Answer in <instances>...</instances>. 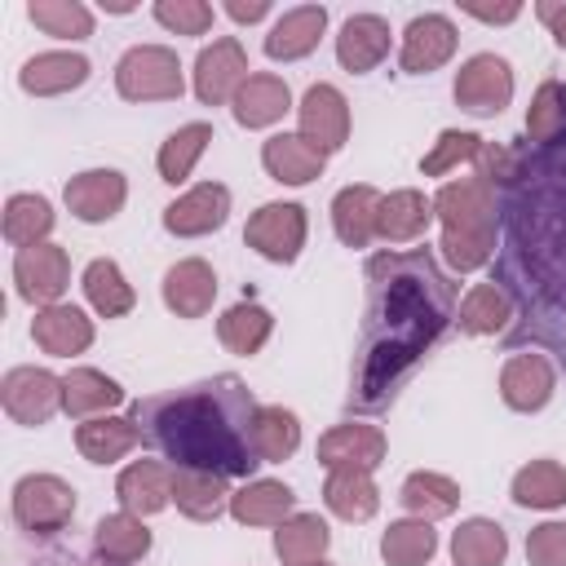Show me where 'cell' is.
<instances>
[{"instance_id": "6da1fadb", "label": "cell", "mask_w": 566, "mask_h": 566, "mask_svg": "<svg viewBox=\"0 0 566 566\" xmlns=\"http://www.w3.org/2000/svg\"><path fill=\"white\" fill-rule=\"evenodd\" d=\"M451 283L429 248L376 252L367 261V318L358 340L354 402L380 407L451 318Z\"/></svg>"}, {"instance_id": "7a4b0ae2", "label": "cell", "mask_w": 566, "mask_h": 566, "mask_svg": "<svg viewBox=\"0 0 566 566\" xmlns=\"http://www.w3.org/2000/svg\"><path fill=\"white\" fill-rule=\"evenodd\" d=\"M256 402L239 376H212L172 394L142 398L133 424L150 447H159L177 469H208L221 478H243L261 464L252 424Z\"/></svg>"}, {"instance_id": "3957f363", "label": "cell", "mask_w": 566, "mask_h": 566, "mask_svg": "<svg viewBox=\"0 0 566 566\" xmlns=\"http://www.w3.org/2000/svg\"><path fill=\"white\" fill-rule=\"evenodd\" d=\"M504 190L513 252L526 261V279H535L548 301L566 305V142L535 155L513 150Z\"/></svg>"}, {"instance_id": "277c9868", "label": "cell", "mask_w": 566, "mask_h": 566, "mask_svg": "<svg viewBox=\"0 0 566 566\" xmlns=\"http://www.w3.org/2000/svg\"><path fill=\"white\" fill-rule=\"evenodd\" d=\"M433 212L442 217L447 261L455 270H478L495 248V186L482 172L447 181L433 199Z\"/></svg>"}, {"instance_id": "5b68a950", "label": "cell", "mask_w": 566, "mask_h": 566, "mask_svg": "<svg viewBox=\"0 0 566 566\" xmlns=\"http://www.w3.org/2000/svg\"><path fill=\"white\" fill-rule=\"evenodd\" d=\"M115 84H119V97L128 102H168V97H181V62L164 44H142L119 57Z\"/></svg>"}, {"instance_id": "8992f818", "label": "cell", "mask_w": 566, "mask_h": 566, "mask_svg": "<svg viewBox=\"0 0 566 566\" xmlns=\"http://www.w3.org/2000/svg\"><path fill=\"white\" fill-rule=\"evenodd\" d=\"M71 513H75V491L53 473H31L13 486V517L22 531L53 535L71 522Z\"/></svg>"}, {"instance_id": "52a82bcc", "label": "cell", "mask_w": 566, "mask_h": 566, "mask_svg": "<svg viewBox=\"0 0 566 566\" xmlns=\"http://www.w3.org/2000/svg\"><path fill=\"white\" fill-rule=\"evenodd\" d=\"M513 97V71L504 57L495 53H478L460 66L455 75V102L469 111V115H495L504 111Z\"/></svg>"}, {"instance_id": "ba28073f", "label": "cell", "mask_w": 566, "mask_h": 566, "mask_svg": "<svg viewBox=\"0 0 566 566\" xmlns=\"http://www.w3.org/2000/svg\"><path fill=\"white\" fill-rule=\"evenodd\" d=\"M0 398L18 424H44L62 407V380L44 367H13L0 385Z\"/></svg>"}, {"instance_id": "9c48e42d", "label": "cell", "mask_w": 566, "mask_h": 566, "mask_svg": "<svg viewBox=\"0 0 566 566\" xmlns=\"http://www.w3.org/2000/svg\"><path fill=\"white\" fill-rule=\"evenodd\" d=\"M243 84H248V53H243L239 40L226 35V40H217L212 49L199 53V62H195V93H199V102L221 106V102L234 97Z\"/></svg>"}, {"instance_id": "30bf717a", "label": "cell", "mask_w": 566, "mask_h": 566, "mask_svg": "<svg viewBox=\"0 0 566 566\" xmlns=\"http://www.w3.org/2000/svg\"><path fill=\"white\" fill-rule=\"evenodd\" d=\"M248 243L270 256V261H292L305 243V212L296 203H265L252 221H248Z\"/></svg>"}, {"instance_id": "8fae6325", "label": "cell", "mask_w": 566, "mask_h": 566, "mask_svg": "<svg viewBox=\"0 0 566 566\" xmlns=\"http://www.w3.org/2000/svg\"><path fill=\"white\" fill-rule=\"evenodd\" d=\"M66 274H71V261L57 243H35V248H22L18 261H13V279H18V292L27 301H40V305H57L62 287H66Z\"/></svg>"}, {"instance_id": "7c38bea8", "label": "cell", "mask_w": 566, "mask_h": 566, "mask_svg": "<svg viewBox=\"0 0 566 566\" xmlns=\"http://www.w3.org/2000/svg\"><path fill=\"white\" fill-rule=\"evenodd\" d=\"M318 460L327 469H376L385 460V433L376 424H336L318 442Z\"/></svg>"}, {"instance_id": "4fadbf2b", "label": "cell", "mask_w": 566, "mask_h": 566, "mask_svg": "<svg viewBox=\"0 0 566 566\" xmlns=\"http://www.w3.org/2000/svg\"><path fill=\"white\" fill-rule=\"evenodd\" d=\"M124 177L115 168H93V172H80L66 181V208L80 217V221H106L124 208Z\"/></svg>"}, {"instance_id": "5bb4252c", "label": "cell", "mask_w": 566, "mask_h": 566, "mask_svg": "<svg viewBox=\"0 0 566 566\" xmlns=\"http://www.w3.org/2000/svg\"><path fill=\"white\" fill-rule=\"evenodd\" d=\"M301 137L323 150H336L349 137V106L332 84H314L301 102Z\"/></svg>"}, {"instance_id": "9a60e30c", "label": "cell", "mask_w": 566, "mask_h": 566, "mask_svg": "<svg viewBox=\"0 0 566 566\" xmlns=\"http://www.w3.org/2000/svg\"><path fill=\"white\" fill-rule=\"evenodd\" d=\"M212 296H217V274L208 261L190 256V261H177L168 274H164V301L168 310H177L181 318H203L212 310Z\"/></svg>"}, {"instance_id": "2e32d148", "label": "cell", "mask_w": 566, "mask_h": 566, "mask_svg": "<svg viewBox=\"0 0 566 566\" xmlns=\"http://www.w3.org/2000/svg\"><path fill=\"white\" fill-rule=\"evenodd\" d=\"M451 53H455V27L442 13L416 18L402 35V71H411V75H424V71L442 66Z\"/></svg>"}, {"instance_id": "e0dca14e", "label": "cell", "mask_w": 566, "mask_h": 566, "mask_svg": "<svg viewBox=\"0 0 566 566\" xmlns=\"http://www.w3.org/2000/svg\"><path fill=\"white\" fill-rule=\"evenodd\" d=\"M226 212H230V190L208 181V186H195L190 195H181L164 212V226L172 234H208V230H217L226 221Z\"/></svg>"}, {"instance_id": "ac0fdd59", "label": "cell", "mask_w": 566, "mask_h": 566, "mask_svg": "<svg viewBox=\"0 0 566 566\" xmlns=\"http://www.w3.org/2000/svg\"><path fill=\"white\" fill-rule=\"evenodd\" d=\"M500 394H504V402H509L513 411H535V407H544L548 394H553V367H548V358H539V354H517V358H509L504 371H500Z\"/></svg>"}, {"instance_id": "d6986e66", "label": "cell", "mask_w": 566, "mask_h": 566, "mask_svg": "<svg viewBox=\"0 0 566 566\" xmlns=\"http://www.w3.org/2000/svg\"><path fill=\"white\" fill-rule=\"evenodd\" d=\"M389 53V22L376 13H354L336 35V57L345 71H371Z\"/></svg>"}, {"instance_id": "ffe728a7", "label": "cell", "mask_w": 566, "mask_h": 566, "mask_svg": "<svg viewBox=\"0 0 566 566\" xmlns=\"http://www.w3.org/2000/svg\"><path fill=\"white\" fill-rule=\"evenodd\" d=\"M261 159H265L270 177L287 181V186H301V181H310V177H318V172H323L327 150H323V146H314V142H310V137H301V133H279V137H270V142H265Z\"/></svg>"}, {"instance_id": "44dd1931", "label": "cell", "mask_w": 566, "mask_h": 566, "mask_svg": "<svg viewBox=\"0 0 566 566\" xmlns=\"http://www.w3.org/2000/svg\"><path fill=\"white\" fill-rule=\"evenodd\" d=\"M376 221H380V195L371 186H345L332 199V226H336L340 243L367 248L376 239Z\"/></svg>"}, {"instance_id": "7402d4cb", "label": "cell", "mask_w": 566, "mask_h": 566, "mask_svg": "<svg viewBox=\"0 0 566 566\" xmlns=\"http://www.w3.org/2000/svg\"><path fill=\"white\" fill-rule=\"evenodd\" d=\"M31 336H35V345L44 349V354H80V349H88V340H93V323L75 310V305H44L40 314H35V323H31Z\"/></svg>"}, {"instance_id": "603a6c76", "label": "cell", "mask_w": 566, "mask_h": 566, "mask_svg": "<svg viewBox=\"0 0 566 566\" xmlns=\"http://www.w3.org/2000/svg\"><path fill=\"white\" fill-rule=\"evenodd\" d=\"M172 473L159 460H137L119 473V504L124 513H159L172 500Z\"/></svg>"}, {"instance_id": "cb8c5ba5", "label": "cell", "mask_w": 566, "mask_h": 566, "mask_svg": "<svg viewBox=\"0 0 566 566\" xmlns=\"http://www.w3.org/2000/svg\"><path fill=\"white\" fill-rule=\"evenodd\" d=\"M323 27H327V9H323V4L287 9V13L274 22V31L265 35V53H270V57H283V62L305 57V53L318 44Z\"/></svg>"}, {"instance_id": "d4e9b609", "label": "cell", "mask_w": 566, "mask_h": 566, "mask_svg": "<svg viewBox=\"0 0 566 566\" xmlns=\"http://www.w3.org/2000/svg\"><path fill=\"white\" fill-rule=\"evenodd\" d=\"M172 500L186 517L195 522H212L226 504H230V491H226V478L221 473H208V469H177L172 473Z\"/></svg>"}, {"instance_id": "484cf974", "label": "cell", "mask_w": 566, "mask_h": 566, "mask_svg": "<svg viewBox=\"0 0 566 566\" xmlns=\"http://www.w3.org/2000/svg\"><path fill=\"white\" fill-rule=\"evenodd\" d=\"M137 442H142V429L133 420H119V416H102V420H88L75 429V447L93 464H111V460L128 455Z\"/></svg>"}, {"instance_id": "4316f807", "label": "cell", "mask_w": 566, "mask_h": 566, "mask_svg": "<svg viewBox=\"0 0 566 566\" xmlns=\"http://www.w3.org/2000/svg\"><path fill=\"white\" fill-rule=\"evenodd\" d=\"M292 504H296V495L283 482H248L243 491L230 495V513L248 526H283Z\"/></svg>"}, {"instance_id": "83f0119b", "label": "cell", "mask_w": 566, "mask_h": 566, "mask_svg": "<svg viewBox=\"0 0 566 566\" xmlns=\"http://www.w3.org/2000/svg\"><path fill=\"white\" fill-rule=\"evenodd\" d=\"M84 80H88V62L80 53H40V57H31L22 66V88L27 93H40V97L80 88Z\"/></svg>"}, {"instance_id": "f1b7e54d", "label": "cell", "mask_w": 566, "mask_h": 566, "mask_svg": "<svg viewBox=\"0 0 566 566\" xmlns=\"http://www.w3.org/2000/svg\"><path fill=\"white\" fill-rule=\"evenodd\" d=\"M429 217H433V203L420 190H394L389 199H380L376 234L389 239V243H407V239H420L424 234Z\"/></svg>"}, {"instance_id": "f546056e", "label": "cell", "mask_w": 566, "mask_h": 566, "mask_svg": "<svg viewBox=\"0 0 566 566\" xmlns=\"http://www.w3.org/2000/svg\"><path fill=\"white\" fill-rule=\"evenodd\" d=\"M323 495H327V509L336 517H345V522H367L376 513V504H380L376 482H371L367 469H332Z\"/></svg>"}, {"instance_id": "4dcf8cb0", "label": "cell", "mask_w": 566, "mask_h": 566, "mask_svg": "<svg viewBox=\"0 0 566 566\" xmlns=\"http://www.w3.org/2000/svg\"><path fill=\"white\" fill-rule=\"evenodd\" d=\"M287 84L274 75H248V84L234 93V119L243 128H265L287 111Z\"/></svg>"}, {"instance_id": "1f68e13d", "label": "cell", "mask_w": 566, "mask_h": 566, "mask_svg": "<svg viewBox=\"0 0 566 566\" xmlns=\"http://www.w3.org/2000/svg\"><path fill=\"white\" fill-rule=\"evenodd\" d=\"M150 548V531L142 526L137 513H111L97 522V553L111 566H133L137 557H146Z\"/></svg>"}, {"instance_id": "d6a6232c", "label": "cell", "mask_w": 566, "mask_h": 566, "mask_svg": "<svg viewBox=\"0 0 566 566\" xmlns=\"http://www.w3.org/2000/svg\"><path fill=\"white\" fill-rule=\"evenodd\" d=\"M274 548H279L283 566H314L327 553V522L318 513H296L279 526Z\"/></svg>"}, {"instance_id": "836d02e7", "label": "cell", "mask_w": 566, "mask_h": 566, "mask_svg": "<svg viewBox=\"0 0 566 566\" xmlns=\"http://www.w3.org/2000/svg\"><path fill=\"white\" fill-rule=\"evenodd\" d=\"M124 402V389L93 371V367H75L66 380H62V407L66 416H93V411H106V407H119Z\"/></svg>"}, {"instance_id": "e575fe53", "label": "cell", "mask_w": 566, "mask_h": 566, "mask_svg": "<svg viewBox=\"0 0 566 566\" xmlns=\"http://www.w3.org/2000/svg\"><path fill=\"white\" fill-rule=\"evenodd\" d=\"M270 327H274V318H270V310H265V305H256V301L226 310V318L217 323L221 345H226L230 354H243V358H248V354H256V349L265 345Z\"/></svg>"}, {"instance_id": "d590c367", "label": "cell", "mask_w": 566, "mask_h": 566, "mask_svg": "<svg viewBox=\"0 0 566 566\" xmlns=\"http://www.w3.org/2000/svg\"><path fill=\"white\" fill-rule=\"evenodd\" d=\"M451 553H455V566H500L504 553H509V539H504V531L495 522L473 517V522H464L455 531Z\"/></svg>"}, {"instance_id": "8d00e7d4", "label": "cell", "mask_w": 566, "mask_h": 566, "mask_svg": "<svg viewBox=\"0 0 566 566\" xmlns=\"http://www.w3.org/2000/svg\"><path fill=\"white\" fill-rule=\"evenodd\" d=\"M49 230H53L49 199H40V195H13V199L4 203V239H9V243L35 248V243H44Z\"/></svg>"}, {"instance_id": "74e56055", "label": "cell", "mask_w": 566, "mask_h": 566, "mask_svg": "<svg viewBox=\"0 0 566 566\" xmlns=\"http://www.w3.org/2000/svg\"><path fill=\"white\" fill-rule=\"evenodd\" d=\"M513 500L526 509H553L566 500V469L553 460H531L517 478H513Z\"/></svg>"}, {"instance_id": "f35d334b", "label": "cell", "mask_w": 566, "mask_h": 566, "mask_svg": "<svg viewBox=\"0 0 566 566\" xmlns=\"http://www.w3.org/2000/svg\"><path fill=\"white\" fill-rule=\"evenodd\" d=\"M513 318V301H509V292L491 279V283H478L469 296H464V305H460V327L464 332H500L504 323Z\"/></svg>"}, {"instance_id": "ab89813d", "label": "cell", "mask_w": 566, "mask_h": 566, "mask_svg": "<svg viewBox=\"0 0 566 566\" xmlns=\"http://www.w3.org/2000/svg\"><path fill=\"white\" fill-rule=\"evenodd\" d=\"M84 292H88V301H93V310L102 318H119V314L133 310V287L124 283L115 261H93L84 270Z\"/></svg>"}, {"instance_id": "60d3db41", "label": "cell", "mask_w": 566, "mask_h": 566, "mask_svg": "<svg viewBox=\"0 0 566 566\" xmlns=\"http://www.w3.org/2000/svg\"><path fill=\"white\" fill-rule=\"evenodd\" d=\"M433 548H438V535L424 517L420 522H398L380 539V553H385L389 566H424L433 557Z\"/></svg>"}, {"instance_id": "b9f144b4", "label": "cell", "mask_w": 566, "mask_h": 566, "mask_svg": "<svg viewBox=\"0 0 566 566\" xmlns=\"http://www.w3.org/2000/svg\"><path fill=\"white\" fill-rule=\"evenodd\" d=\"M526 137L539 142V146L566 142V84H557V80L539 84V93L531 102V115H526Z\"/></svg>"}, {"instance_id": "7bdbcfd3", "label": "cell", "mask_w": 566, "mask_h": 566, "mask_svg": "<svg viewBox=\"0 0 566 566\" xmlns=\"http://www.w3.org/2000/svg\"><path fill=\"white\" fill-rule=\"evenodd\" d=\"M252 442H256L261 460H287L296 451V442H301V424L283 407H261L256 424H252Z\"/></svg>"}, {"instance_id": "ee69618b", "label": "cell", "mask_w": 566, "mask_h": 566, "mask_svg": "<svg viewBox=\"0 0 566 566\" xmlns=\"http://www.w3.org/2000/svg\"><path fill=\"white\" fill-rule=\"evenodd\" d=\"M402 504L429 522V517H442V513H451L460 504V486L451 478H442V473H411L402 482Z\"/></svg>"}, {"instance_id": "f6af8a7d", "label": "cell", "mask_w": 566, "mask_h": 566, "mask_svg": "<svg viewBox=\"0 0 566 566\" xmlns=\"http://www.w3.org/2000/svg\"><path fill=\"white\" fill-rule=\"evenodd\" d=\"M27 13H31V22L40 31L57 35V40H84L93 31V13L84 4H75V0H31Z\"/></svg>"}, {"instance_id": "bcb514c9", "label": "cell", "mask_w": 566, "mask_h": 566, "mask_svg": "<svg viewBox=\"0 0 566 566\" xmlns=\"http://www.w3.org/2000/svg\"><path fill=\"white\" fill-rule=\"evenodd\" d=\"M208 142H212V128H208V124H186V128H177V133L164 142V150H159V172H164V181H172V186L186 181Z\"/></svg>"}, {"instance_id": "7dc6e473", "label": "cell", "mask_w": 566, "mask_h": 566, "mask_svg": "<svg viewBox=\"0 0 566 566\" xmlns=\"http://www.w3.org/2000/svg\"><path fill=\"white\" fill-rule=\"evenodd\" d=\"M482 146H486V142H482L478 133H442V137H438V146L420 159V168H424L429 177H438V172H447L451 164L478 159V155H482Z\"/></svg>"}, {"instance_id": "c3c4849f", "label": "cell", "mask_w": 566, "mask_h": 566, "mask_svg": "<svg viewBox=\"0 0 566 566\" xmlns=\"http://www.w3.org/2000/svg\"><path fill=\"white\" fill-rule=\"evenodd\" d=\"M155 18L164 27H172L177 35H203L212 27V4H203V0H159Z\"/></svg>"}, {"instance_id": "681fc988", "label": "cell", "mask_w": 566, "mask_h": 566, "mask_svg": "<svg viewBox=\"0 0 566 566\" xmlns=\"http://www.w3.org/2000/svg\"><path fill=\"white\" fill-rule=\"evenodd\" d=\"M526 557H531V566H566V526L562 522L535 526L526 539Z\"/></svg>"}, {"instance_id": "f907efd6", "label": "cell", "mask_w": 566, "mask_h": 566, "mask_svg": "<svg viewBox=\"0 0 566 566\" xmlns=\"http://www.w3.org/2000/svg\"><path fill=\"white\" fill-rule=\"evenodd\" d=\"M535 13H539V22L553 31V40L566 49V4H562V0H539Z\"/></svg>"}, {"instance_id": "816d5d0a", "label": "cell", "mask_w": 566, "mask_h": 566, "mask_svg": "<svg viewBox=\"0 0 566 566\" xmlns=\"http://www.w3.org/2000/svg\"><path fill=\"white\" fill-rule=\"evenodd\" d=\"M464 13H473V18H482V22H513L522 9L517 4H464Z\"/></svg>"}, {"instance_id": "f5cc1de1", "label": "cell", "mask_w": 566, "mask_h": 566, "mask_svg": "<svg viewBox=\"0 0 566 566\" xmlns=\"http://www.w3.org/2000/svg\"><path fill=\"white\" fill-rule=\"evenodd\" d=\"M265 9H270L265 0H252V4H243V0H230V4H226V13H230L234 22H256V18H265Z\"/></svg>"}, {"instance_id": "db71d44e", "label": "cell", "mask_w": 566, "mask_h": 566, "mask_svg": "<svg viewBox=\"0 0 566 566\" xmlns=\"http://www.w3.org/2000/svg\"><path fill=\"white\" fill-rule=\"evenodd\" d=\"M318 566H323V562H318Z\"/></svg>"}]
</instances>
